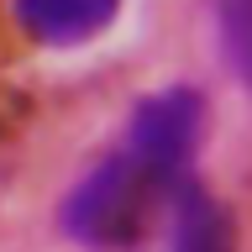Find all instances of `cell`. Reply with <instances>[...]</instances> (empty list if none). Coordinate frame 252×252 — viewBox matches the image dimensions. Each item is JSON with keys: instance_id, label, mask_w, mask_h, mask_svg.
Returning <instances> with one entry per match:
<instances>
[{"instance_id": "1", "label": "cell", "mask_w": 252, "mask_h": 252, "mask_svg": "<svg viewBox=\"0 0 252 252\" xmlns=\"http://www.w3.org/2000/svg\"><path fill=\"white\" fill-rule=\"evenodd\" d=\"M168 189L173 184L158 179L142 158L116 153L68 189V200H63V231L74 242H84V247H94V252H126V247H137L147 236L153 210L168 205Z\"/></svg>"}, {"instance_id": "2", "label": "cell", "mask_w": 252, "mask_h": 252, "mask_svg": "<svg viewBox=\"0 0 252 252\" xmlns=\"http://www.w3.org/2000/svg\"><path fill=\"white\" fill-rule=\"evenodd\" d=\"M205 137V100L194 90H158L147 94L137 110H131V126H126V153L142 158L158 179L179 184L200 153Z\"/></svg>"}, {"instance_id": "4", "label": "cell", "mask_w": 252, "mask_h": 252, "mask_svg": "<svg viewBox=\"0 0 252 252\" xmlns=\"http://www.w3.org/2000/svg\"><path fill=\"white\" fill-rule=\"evenodd\" d=\"M11 5H16V21L27 27V37H37L47 47L90 42L121 11V0H11Z\"/></svg>"}, {"instance_id": "3", "label": "cell", "mask_w": 252, "mask_h": 252, "mask_svg": "<svg viewBox=\"0 0 252 252\" xmlns=\"http://www.w3.org/2000/svg\"><path fill=\"white\" fill-rule=\"evenodd\" d=\"M168 252H236L226 205L189 173L168 189Z\"/></svg>"}, {"instance_id": "5", "label": "cell", "mask_w": 252, "mask_h": 252, "mask_svg": "<svg viewBox=\"0 0 252 252\" xmlns=\"http://www.w3.org/2000/svg\"><path fill=\"white\" fill-rule=\"evenodd\" d=\"M216 5V37L231 74L252 84V0H210Z\"/></svg>"}]
</instances>
